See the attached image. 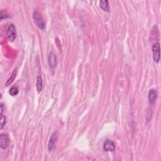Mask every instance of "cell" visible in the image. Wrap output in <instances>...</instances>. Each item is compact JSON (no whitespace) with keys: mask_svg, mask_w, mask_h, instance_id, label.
<instances>
[{"mask_svg":"<svg viewBox=\"0 0 161 161\" xmlns=\"http://www.w3.org/2000/svg\"><path fill=\"white\" fill-rule=\"evenodd\" d=\"M33 20L34 23L39 28L42 30H44L45 28L46 25L44 21L43 20L40 14L37 12V11H35L33 13Z\"/></svg>","mask_w":161,"mask_h":161,"instance_id":"6da1fadb","label":"cell"},{"mask_svg":"<svg viewBox=\"0 0 161 161\" xmlns=\"http://www.w3.org/2000/svg\"><path fill=\"white\" fill-rule=\"evenodd\" d=\"M16 28L13 24H10L7 28V37L9 42H13L16 38Z\"/></svg>","mask_w":161,"mask_h":161,"instance_id":"7a4b0ae2","label":"cell"},{"mask_svg":"<svg viewBox=\"0 0 161 161\" xmlns=\"http://www.w3.org/2000/svg\"><path fill=\"white\" fill-rule=\"evenodd\" d=\"M153 52V59L155 62L158 63L160 60V44L159 43H155L152 47Z\"/></svg>","mask_w":161,"mask_h":161,"instance_id":"3957f363","label":"cell"},{"mask_svg":"<svg viewBox=\"0 0 161 161\" xmlns=\"http://www.w3.org/2000/svg\"><path fill=\"white\" fill-rule=\"evenodd\" d=\"M57 137H58L57 132H54L52 134L50 140H49V144H48L49 151L50 152L52 151L53 148H54L55 145L56 144V141L57 140Z\"/></svg>","mask_w":161,"mask_h":161,"instance_id":"277c9868","label":"cell"},{"mask_svg":"<svg viewBox=\"0 0 161 161\" xmlns=\"http://www.w3.org/2000/svg\"><path fill=\"white\" fill-rule=\"evenodd\" d=\"M9 140L8 135L6 134H2L0 135V146L3 149H5L9 145Z\"/></svg>","mask_w":161,"mask_h":161,"instance_id":"5b68a950","label":"cell"},{"mask_svg":"<svg viewBox=\"0 0 161 161\" xmlns=\"http://www.w3.org/2000/svg\"><path fill=\"white\" fill-rule=\"evenodd\" d=\"M48 62L50 68L54 69L56 68L57 65V57L56 55L53 52H50V54L48 57Z\"/></svg>","mask_w":161,"mask_h":161,"instance_id":"8992f818","label":"cell"},{"mask_svg":"<svg viewBox=\"0 0 161 161\" xmlns=\"http://www.w3.org/2000/svg\"><path fill=\"white\" fill-rule=\"evenodd\" d=\"M103 149L106 152H113L115 149V145L112 141L106 140L104 143Z\"/></svg>","mask_w":161,"mask_h":161,"instance_id":"52a82bcc","label":"cell"},{"mask_svg":"<svg viewBox=\"0 0 161 161\" xmlns=\"http://www.w3.org/2000/svg\"><path fill=\"white\" fill-rule=\"evenodd\" d=\"M157 91L154 90L152 89L149 91L148 92V101L151 104H154L156 100H157Z\"/></svg>","mask_w":161,"mask_h":161,"instance_id":"ba28073f","label":"cell"},{"mask_svg":"<svg viewBox=\"0 0 161 161\" xmlns=\"http://www.w3.org/2000/svg\"><path fill=\"white\" fill-rule=\"evenodd\" d=\"M100 8L106 12H110V7H109V4L108 2L106 1V0H102L100 3Z\"/></svg>","mask_w":161,"mask_h":161,"instance_id":"9c48e42d","label":"cell"},{"mask_svg":"<svg viewBox=\"0 0 161 161\" xmlns=\"http://www.w3.org/2000/svg\"><path fill=\"white\" fill-rule=\"evenodd\" d=\"M16 73H17V69H16L14 70V71H13V73L12 74V76H10V78H9L8 79V80L7 81V82H6V86H8L9 85H10L11 84H12V83L13 82L14 79H15V78H16Z\"/></svg>","mask_w":161,"mask_h":161,"instance_id":"30bf717a","label":"cell"},{"mask_svg":"<svg viewBox=\"0 0 161 161\" xmlns=\"http://www.w3.org/2000/svg\"><path fill=\"white\" fill-rule=\"evenodd\" d=\"M42 86H43V82H42V79L41 78V77L38 76L37 78V84H36V86H37V90L38 91V93H40L42 90Z\"/></svg>","mask_w":161,"mask_h":161,"instance_id":"8fae6325","label":"cell"},{"mask_svg":"<svg viewBox=\"0 0 161 161\" xmlns=\"http://www.w3.org/2000/svg\"><path fill=\"white\" fill-rule=\"evenodd\" d=\"M18 93V89L16 87H15V86L12 87V88L9 90V94L11 96H15L17 95Z\"/></svg>","mask_w":161,"mask_h":161,"instance_id":"7c38bea8","label":"cell"},{"mask_svg":"<svg viewBox=\"0 0 161 161\" xmlns=\"http://www.w3.org/2000/svg\"><path fill=\"white\" fill-rule=\"evenodd\" d=\"M6 116H4L3 115H1V121H0V124H1V129H3L4 126L6 124Z\"/></svg>","mask_w":161,"mask_h":161,"instance_id":"4fadbf2b","label":"cell"}]
</instances>
